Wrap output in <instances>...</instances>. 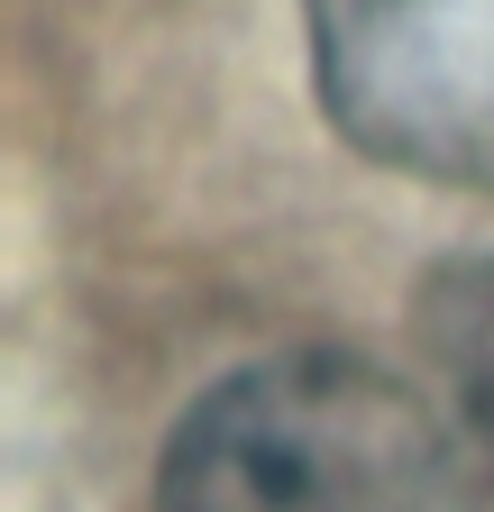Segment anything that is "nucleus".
Listing matches in <instances>:
<instances>
[{
    "label": "nucleus",
    "mask_w": 494,
    "mask_h": 512,
    "mask_svg": "<svg viewBox=\"0 0 494 512\" xmlns=\"http://www.w3.org/2000/svg\"><path fill=\"white\" fill-rule=\"evenodd\" d=\"M449 430L357 348H284L220 375L156 458V512H430Z\"/></svg>",
    "instance_id": "1"
},
{
    "label": "nucleus",
    "mask_w": 494,
    "mask_h": 512,
    "mask_svg": "<svg viewBox=\"0 0 494 512\" xmlns=\"http://www.w3.org/2000/svg\"><path fill=\"white\" fill-rule=\"evenodd\" d=\"M312 92L385 174L494 192V0H302Z\"/></svg>",
    "instance_id": "2"
},
{
    "label": "nucleus",
    "mask_w": 494,
    "mask_h": 512,
    "mask_svg": "<svg viewBox=\"0 0 494 512\" xmlns=\"http://www.w3.org/2000/svg\"><path fill=\"white\" fill-rule=\"evenodd\" d=\"M412 348L430 375V412L494 485V256H449L412 293Z\"/></svg>",
    "instance_id": "3"
}]
</instances>
